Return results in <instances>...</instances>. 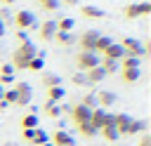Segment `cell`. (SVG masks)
Here are the masks:
<instances>
[{
  "label": "cell",
  "mask_w": 151,
  "mask_h": 146,
  "mask_svg": "<svg viewBox=\"0 0 151 146\" xmlns=\"http://www.w3.org/2000/svg\"><path fill=\"white\" fill-rule=\"evenodd\" d=\"M35 54H38V52H35V45H33L31 40H24V42H19V47H17V49H14V54H12V68L26 71L28 61H31Z\"/></svg>",
  "instance_id": "6da1fadb"
},
{
  "label": "cell",
  "mask_w": 151,
  "mask_h": 146,
  "mask_svg": "<svg viewBox=\"0 0 151 146\" xmlns=\"http://www.w3.org/2000/svg\"><path fill=\"white\" fill-rule=\"evenodd\" d=\"M97 132L104 127V125H111L113 122V113H109V111H104V108H92V113H90V120H87Z\"/></svg>",
  "instance_id": "7a4b0ae2"
},
{
  "label": "cell",
  "mask_w": 151,
  "mask_h": 146,
  "mask_svg": "<svg viewBox=\"0 0 151 146\" xmlns=\"http://www.w3.org/2000/svg\"><path fill=\"white\" fill-rule=\"evenodd\" d=\"M76 66L85 73V71L99 66V54H94V52H83V49H80V52L76 54Z\"/></svg>",
  "instance_id": "3957f363"
},
{
  "label": "cell",
  "mask_w": 151,
  "mask_h": 146,
  "mask_svg": "<svg viewBox=\"0 0 151 146\" xmlns=\"http://www.w3.org/2000/svg\"><path fill=\"white\" fill-rule=\"evenodd\" d=\"M14 92H17V101H14V106H28V104H31L33 89H31L28 82H17V85H14Z\"/></svg>",
  "instance_id": "277c9868"
},
{
  "label": "cell",
  "mask_w": 151,
  "mask_h": 146,
  "mask_svg": "<svg viewBox=\"0 0 151 146\" xmlns=\"http://www.w3.org/2000/svg\"><path fill=\"white\" fill-rule=\"evenodd\" d=\"M120 47L125 49V57H134V59H142V57H144L142 42H139V40H134V38H123Z\"/></svg>",
  "instance_id": "5b68a950"
},
{
  "label": "cell",
  "mask_w": 151,
  "mask_h": 146,
  "mask_svg": "<svg viewBox=\"0 0 151 146\" xmlns=\"http://www.w3.org/2000/svg\"><path fill=\"white\" fill-rule=\"evenodd\" d=\"M14 24H17L19 31H24V28H33V26H35V14L28 12V9H19V12L14 14Z\"/></svg>",
  "instance_id": "8992f818"
},
{
  "label": "cell",
  "mask_w": 151,
  "mask_h": 146,
  "mask_svg": "<svg viewBox=\"0 0 151 146\" xmlns=\"http://www.w3.org/2000/svg\"><path fill=\"white\" fill-rule=\"evenodd\" d=\"M97 38H99V33H97L94 28H90V31H85V33H80V38H78V42H80V47H83V52H94V42H97Z\"/></svg>",
  "instance_id": "52a82bcc"
},
{
  "label": "cell",
  "mask_w": 151,
  "mask_h": 146,
  "mask_svg": "<svg viewBox=\"0 0 151 146\" xmlns=\"http://www.w3.org/2000/svg\"><path fill=\"white\" fill-rule=\"evenodd\" d=\"M90 108H85L83 104H76V106H71V120H73V125H80V122H87L90 120Z\"/></svg>",
  "instance_id": "ba28073f"
},
{
  "label": "cell",
  "mask_w": 151,
  "mask_h": 146,
  "mask_svg": "<svg viewBox=\"0 0 151 146\" xmlns=\"http://www.w3.org/2000/svg\"><path fill=\"white\" fill-rule=\"evenodd\" d=\"M52 146H76V141H73V137L68 134V132H64V130H57L54 134H52V141H50Z\"/></svg>",
  "instance_id": "9c48e42d"
},
{
  "label": "cell",
  "mask_w": 151,
  "mask_h": 146,
  "mask_svg": "<svg viewBox=\"0 0 151 146\" xmlns=\"http://www.w3.org/2000/svg\"><path fill=\"white\" fill-rule=\"evenodd\" d=\"M125 57V49L120 47V42H111L106 49H104V59H113V61H120Z\"/></svg>",
  "instance_id": "30bf717a"
},
{
  "label": "cell",
  "mask_w": 151,
  "mask_h": 146,
  "mask_svg": "<svg viewBox=\"0 0 151 146\" xmlns=\"http://www.w3.org/2000/svg\"><path fill=\"white\" fill-rule=\"evenodd\" d=\"M94 97H97V106H99V108H109V106L116 104V94L109 92V89H101V92H97Z\"/></svg>",
  "instance_id": "8fae6325"
},
{
  "label": "cell",
  "mask_w": 151,
  "mask_h": 146,
  "mask_svg": "<svg viewBox=\"0 0 151 146\" xmlns=\"http://www.w3.org/2000/svg\"><path fill=\"white\" fill-rule=\"evenodd\" d=\"M130 120H132V118H130L127 113H116V115H113V127L118 130L120 137L127 134V125H130Z\"/></svg>",
  "instance_id": "7c38bea8"
},
{
  "label": "cell",
  "mask_w": 151,
  "mask_h": 146,
  "mask_svg": "<svg viewBox=\"0 0 151 146\" xmlns=\"http://www.w3.org/2000/svg\"><path fill=\"white\" fill-rule=\"evenodd\" d=\"M54 33H57V21H42V26H40V31H38L40 40H52Z\"/></svg>",
  "instance_id": "4fadbf2b"
},
{
  "label": "cell",
  "mask_w": 151,
  "mask_h": 146,
  "mask_svg": "<svg viewBox=\"0 0 151 146\" xmlns=\"http://www.w3.org/2000/svg\"><path fill=\"white\" fill-rule=\"evenodd\" d=\"M85 78H87V85H94V82H101L106 78V73L101 71V66H94V68L85 71Z\"/></svg>",
  "instance_id": "5bb4252c"
},
{
  "label": "cell",
  "mask_w": 151,
  "mask_h": 146,
  "mask_svg": "<svg viewBox=\"0 0 151 146\" xmlns=\"http://www.w3.org/2000/svg\"><path fill=\"white\" fill-rule=\"evenodd\" d=\"M80 14H83L85 19H101V16H104V12H101L99 7H94V5H83V7H80Z\"/></svg>",
  "instance_id": "9a60e30c"
},
{
  "label": "cell",
  "mask_w": 151,
  "mask_h": 146,
  "mask_svg": "<svg viewBox=\"0 0 151 146\" xmlns=\"http://www.w3.org/2000/svg\"><path fill=\"white\" fill-rule=\"evenodd\" d=\"M120 80H123L125 85L137 82V80H139V68H123V71H120Z\"/></svg>",
  "instance_id": "2e32d148"
},
{
  "label": "cell",
  "mask_w": 151,
  "mask_h": 146,
  "mask_svg": "<svg viewBox=\"0 0 151 146\" xmlns=\"http://www.w3.org/2000/svg\"><path fill=\"white\" fill-rule=\"evenodd\" d=\"M99 132H101V137H104L109 144H116V141H118V137H120V134H118V130L113 127V122H111V125H104Z\"/></svg>",
  "instance_id": "e0dca14e"
},
{
  "label": "cell",
  "mask_w": 151,
  "mask_h": 146,
  "mask_svg": "<svg viewBox=\"0 0 151 146\" xmlns=\"http://www.w3.org/2000/svg\"><path fill=\"white\" fill-rule=\"evenodd\" d=\"M123 14H125V19H137V16H142V5H139V2L125 5V7H123Z\"/></svg>",
  "instance_id": "ac0fdd59"
},
{
  "label": "cell",
  "mask_w": 151,
  "mask_h": 146,
  "mask_svg": "<svg viewBox=\"0 0 151 146\" xmlns=\"http://www.w3.org/2000/svg\"><path fill=\"white\" fill-rule=\"evenodd\" d=\"M64 97H66V92H64V87H61V85H59V87H47V101L59 104Z\"/></svg>",
  "instance_id": "d6986e66"
},
{
  "label": "cell",
  "mask_w": 151,
  "mask_h": 146,
  "mask_svg": "<svg viewBox=\"0 0 151 146\" xmlns=\"http://www.w3.org/2000/svg\"><path fill=\"white\" fill-rule=\"evenodd\" d=\"M42 111H45V115H50V118H59V115H61V106L54 104V101H47V104L42 106Z\"/></svg>",
  "instance_id": "ffe728a7"
},
{
  "label": "cell",
  "mask_w": 151,
  "mask_h": 146,
  "mask_svg": "<svg viewBox=\"0 0 151 146\" xmlns=\"http://www.w3.org/2000/svg\"><path fill=\"white\" fill-rule=\"evenodd\" d=\"M38 127V115L35 113H28L21 118V130H35Z\"/></svg>",
  "instance_id": "44dd1931"
},
{
  "label": "cell",
  "mask_w": 151,
  "mask_h": 146,
  "mask_svg": "<svg viewBox=\"0 0 151 146\" xmlns=\"http://www.w3.org/2000/svg\"><path fill=\"white\" fill-rule=\"evenodd\" d=\"M139 132H146V120H130L127 134H139Z\"/></svg>",
  "instance_id": "7402d4cb"
},
{
  "label": "cell",
  "mask_w": 151,
  "mask_h": 146,
  "mask_svg": "<svg viewBox=\"0 0 151 146\" xmlns=\"http://www.w3.org/2000/svg\"><path fill=\"white\" fill-rule=\"evenodd\" d=\"M50 141V134L45 132V130H40V127H35V134H33V139H31V144H35V146H42V144H47Z\"/></svg>",
  "instance_id": "603a6c76"
},
{
  "label": "cell",
  "mask_w": 151,
  "mask_h": 146,
  "mask_svg": "<svg viewBox=\"0 0 151 146\" xmlns=\"http://www.w3.org/2000/svg\"><path fill=\"white\" fill-rule=\"evenodd\" d=\"M73 26H76V21H73L71 16H64V19H59V21H57V31H64V33H71V31H73Z\"/></svg>",
  "instance_id": "cb8c5ba5"
},
{
  "label": "cell",
  "mask_w": 151,
  "mask_h": 146,
  "mask_svg": "<svg viewBox=\"0 0 151 146\" xmlns=\"http://www.w3.org/2000/svg\"><path fill=\"white\" fill-rule=\"evenodd\" d=\"M111 42H113L111 38H106V35H99V38H97V42H94V54H104V49H106Z\"/></svg>",
  "instance_id": "d4e9b609"
},
{
  "label": "cell",
  "mask_w": 151,
  "mask_h": 146,
  "mask_svg": "<svg viewBox=\"0 0 151 146\" xmlns=\"http://www.w3.org/2000/svg\"><path fill=\"white\" fill-rule=\"evenodd\" d=\"M99 66H101V71H104L106 75L118 71V61H113V59H99Z\"/></svg>",
  "instance_id": "484cf974"
},
{
  "label": "cell",
  "mask_w": 151,
  "mask_h": 146,
  "mask_svg": "<svg viewBox=\"0 0 151 146\" xmlns=\"http://www.w3.org/2000/svg\"><path fill=\"white\" fill-rule=\"evenodd\" d=\"M42 85H45V87H59V85H61V78H59L57 73H45V75H42Z\"/></svg>",
  "instance_id": "4316f807"
},
{
  "label": "cell",
  "mask_w": 151,
  "mask_h": 146,
  "mask_svg": "<svg viewBox=\"0 0 151 146\" xmlns=\"http://www.w3.org/2000/svg\"><path fill=\"white\" fill-rule=\"evenodd\" d=\"M76 130H78V132H80L83 137H87V139H92V137L97 134V130H94V127H92L90 122H80V125H76Z\"/></svg>",
  "instance_id": "83f0119b"
},
{
  "label": "cell",
  "mask_w": 151,
  "mask_h": 146,
  "mask_svg": "<svg viewBox=\"0 0 151 146\" xmlns=\"http://www.w3.org/2000/svg\"><path fill=\"white\" fill-rule=\"evenodd\" d=\"M52 40H57L59 45H64V47H66V45H71V42H73V35H71V33H64V31H57Z\"/></svg>",
  "instance_id": "f1b7e54d"
},
{
  "label": "cell",
  "mask_w": 151,
  "mask_h": 146,
  "mask_svg": "<svg viewBox=\"0 0 151 146\" xmlns=\"http://www.w3.org/2000/svg\"><path fill=\"white\" fill-rule=\"evenodd\" d=\"M42 66H45V61H42V57L40 54H35L31 61H28V66H26V71H42Z\"/></svg>",
  "instance_id": "f546056e"
},
{
  "label": "cell",
  "mask_w": 151,
  "mask_h": 146,
  "mask_svg": "<svg viewBox=\"0 0 151 146\" xmlns=\"http://www.w3.org/2000/svg\"><path fill=\"white\" fill-rule=\"evenodd\" d=\"M80 104H83L85 108H90V111H92V108H99V106H97V97H94V92H90V94H85Z\"/></svg>",
  "instance_id": "4dcf8cb0"
},
{
  "label": "cell",
  "mask_w": 151,
  "mask_h": 146,
  "mask_svg": "<svg viewBox=\"0 0 151 146\" xmlns=\"http://www.w3.org/2000/svg\"><path fill=\"white\" fill-rule=\"evenodd\" d=\"M120 61H123V68H139V59L134 57H123Z\"/></svg>",
  "instance_id": "1f68e13d"
},
{
  "label": "cell",
  "mask_w": 151,
  "mask_h": 146,
  "mask_svg": "<svg viewBox=\"0 0 151 146\" xmlns=\"http://www.w3.org/2000/svg\"><path fill=\"white\" fill-rule=\"evenodd\" d=\"M71 80H73V85H78V87L87 85V78H85V73H83V71H78V73H76V75L71 78Z\"/></svg>",
  "instance_id": "d6a6232c"
},
{
  "label": "cell",
  "mask_w": 151,
  "mask_h": 146,
  "mask_svg": "<svg viewBox=\"0 0 151 146\" xmlns=\"http://www.w3.org/2000/svg\"><path fill=\"white\" fill-rule=\"evenodd\" d=\"M2 99H5L7 104H14V101H17V92H14V87H12V89H5V97H2Z\"/></svg>",
  "instance_id": "836d02e7"
},
{
  "label": "cell",
  "mask_w": 151,
  "mask_h": 146,
  "mask_svg": "<svg viewBox=\"0 0 151 146\" xmlns=\"http://www.w3.org/2000/svg\"><path fill=\"white\" fill-rule=\"evenodd\" d=\"M42 7H45L47 12H54V9L59 7V2H57V0H42Z\"/></svg>",
  "instance_id": "e575fe53"
},
{
  "label": "cell",
  "mask_w": 151,
  "mask_h": 146,
  "mask_svg": "<svg viewBox=\"0 0 151 146\" xmlns=\"http://www.w3.org/2000/svg\"><path fill=\"white\" fill-rule=\"evenodd\" d=\"M137 146H151V134L149 132H142V137H139V144Z\"/></svg>",
  "instance_id": "d590c367"
},
{
  "label": "cell",
  "mask_w": 151,
  "mask_h": 146,
  "mask_svg": "<svg viewBox=\"0 0 151 146\" xmlns=\"http://www.w3.org/2000/svg\"><path fill=\"white\" fill-rule=\"evenodd\" d=\"M12 73H14L12 64H2V66H0V75H12Z\"/></svg>",
  "instance_id": "8d00e7d4"
},
{
  "label": "cell",
  "mask_w": 151,
  "mask_h": 146,
  "mask_svg": "<svg viewBox=\"0 0 151 146\" xmlns=\"http://www.w3.org/2000/svg\"><path fill=\"white\" fill-rule=\"evenodd\" d=\"M33 134H35V130H21V137H24V141H31V139H33Z\"/></svg>",
  "instance_id": "74e56055"
},
{
  "label": "cell",
  "mask_w": 151,
  "mask_h": 146,
  "mask_svg": "<svg viewBox=\"0 0 151 146\" xmlns=\"http://www.w3.org/2000/svg\"><path fill=\"white\" fill-rule=\"evenodd\" d=\"M0 82L2 85H9V82H14V75H0Z\"/></svg>",
  "instance_id": "f35d334b"
},
{
  "label": "cell",
  "mask_w": 151,
  "mask_h": 146,
  "mask_svg": "<svg viewBox=\"0 0 151 146\" xmlns=\"http://www.w3.org/2000/svg\"><path fill=\"white\" fill-rule=\"evenodd\" d=\"M142 5V14H149L151 12V2H139Z\"/></svg>",
  "instance_id": "ab89813d"
},
{
  "label": "cell",
  "mask_w": 151,
  "mask_h": 146,
  "mask_svg": "<svg viewBox=\"0 0 151 146\" xmlns=\"http://www.w3.org/2000/svg\"><path fill=\"white\" fill-rule=\"evenodd\" d=\"M61 2H64V5H78L80 0H61Z\"/></svg>",
  "instance_id": "60d3db41"
},
{
  "label": "cell",
  "mask_w": 151,
  "mask_h": 146,
  "mask_svg": "<svg viewBox=\"0 0 151 146\" xmlns=\"http://www.w3.org/2000/svg\"><path fill=\"white\" fill-rule=\"evenodd\" d=\"M2 35H5V21L0 19V38H2Z\"/></svg>",
  "instance_id": "b9f144b4"
},
{
  "label": "cell",
  "mask_w": 151,
  "mask_h": 146,
  "mask_svg": "<svg viewBox=\"0 0 151 146\" xmlns=\"http://www.w3.org/2000/svg\"><path fill=\"white\" fill-rule=\"evenodd\" d=\"M2 97H5V87L0 85V99H2Z\"/></svg>",
  "instance_id": "7bdbcfd3"
},
{
  "label": "cell",
  "mask_w": 151,
  "mask_h": 146,
  "mask_svg": "<svg viewBox=\"0 0 151 146\" xmlns=\"http://www.w3.org/2000/svg\"><path fill=\"white\" fill-rule=\"evenodd\" d=\"M0 2H5V5H9V2H14V0H0Z\"/></svg>",
  "instance_id": "ee69618b"
},
{
  "label": "cell",
  "mask_w": 151,
  "mask_h": 146,
  "mask_svg": "<svg viewBox=\"0 0 151 146\" xmlns=\"http://www.w3.org/2000/svg\"><path fill=\"white\" fill-rule=\"evenodd\" d=\"M42 146H52V144H50V141H47V144H42Z\"/></svg>",
  "instance_id": "f6af8a7d"
},
{
  "label": "cell",
  "mask_w": 151,
  "mask_h": 146,
  "mask_svg": "<svg viewBox=\"0 0 151 146\" xmlns=\"http://www.w3.org/2000/svg\"><path fill=\"white\" fill-rule=\"evenodd\" d=\"M109 146H116V144H109Z\"/></svg>",
  "instance_id": "bcb514c9"
},
{
  "label": "cell",
  "mask_w": 151,
  "mask_h": 146,
  "mask_svg": "<svg viewBox=\"0 0 151 146\" xmlns=\"http://www.w3.org/2000/svg\"><path fill=\"white\" fill-rule=\"evenodd\" d=\"M38 2H42V0H38Z\"/></svg>",
  "instance_id": "7dc6e473"
}]
</instances>
